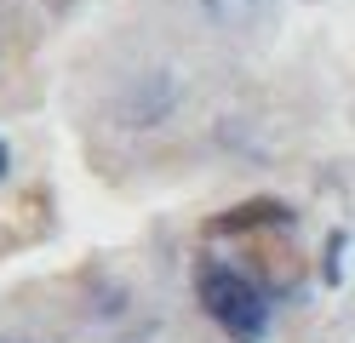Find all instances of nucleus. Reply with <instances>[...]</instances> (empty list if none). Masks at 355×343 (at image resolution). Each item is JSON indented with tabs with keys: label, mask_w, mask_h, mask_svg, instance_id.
I'll return each mask as SVG.
<instances>
[{
	"label": "nucleus",
	"mask_w": 355,
	"mask_h": 343,
	"mask_svg": "<svg viewBox=\"0 0 355 343\" xmlns=\"http://www.w3.org/2000/svg\"><path fill=\"white\" fill-rule=\"evenodd\" d=\"M195 292H201V309L224 326V337L235 343H263L270 332V292H263L258 274H247L241 263H201L195 274Z\"/></svg>",
	"instance_id": "f257e3e1"
},
{
	"label": "nucleus",
	"mask_w": 355,
	"mask_h": 343,
	"mask_svg": "<svg viewBox=\"0 0 355 343\" xmlns=\"http://www.w3.org/2000/svg\"><path fill=\"white\" fill-rule=\"evenodd\" d=\"M258 223H286V206H281V200H247V206H235V212L212 218L218 235H235V229H258Z\"/></svg>",
	"instance_id": "f03ea898"
},
{
	"label": "nucleus",
	"mask_w": 355,
	"mask_h": 343,
	"mask_svg": "<svg viewBox=\"0 0 355 343\" xmlns=\"http://www.w3.org/2000/svg\"><path fill=\"white\" fill-rule=\"evenodd\" d=\"M263 6V0H201V12L212 17V23H235V17H252Z\"/></svg>",
	"instance_id": "7ed1b4c3"
},
{
	"label": "nucleus",
	"mask_w": 355,
	"mask_h": 343,
	"mask_svg": "<svg viewBox=\"0 0 355 343\" xmlns=\"http://www.w3.org/2000/svg\"><path fill=\"white\" fill-rule=\"evenodd\" d=\"M344 274V235H332L327 240V281H338Z\"/></svg>",
	"instance_id": "20e7f679"
},
{
	"label": "nucleus",
	"mask_w": 355,
	"mask_h": 343,
	"mask_svg": "<svg viewBox=\"0 0 355 343\" xmlns=\"http://www.w3.org/2000/svg\"><path fill=\"white\" fill-rule=\"evenodd\" d=\"M6 166H12V155H6V143H0V177H6Z\"/></svg>",
	"instance_id": "39448f33"
},
{
	"label": "nucleus",
	"mask_w": 355,
	"mask_h": 343,
	"mask_svg": "<svg viewBox=\"0 0 355 343\" xmlns=\"http://www.w3.org/2000/svg\"><path fill=\"white\" fill-rule=\"evenodd\" d=\"M0 343H6V337H0Z\"/></svg>",
	"instance_id": "423d86ee"
}]
</instances>
